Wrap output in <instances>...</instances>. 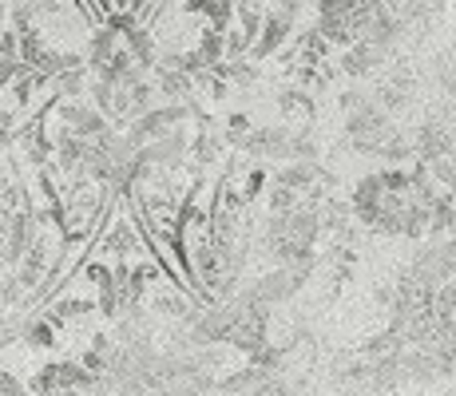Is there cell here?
<instances>
[{
  "label": "cell",
  "mask_w": 456,
  "mask_h": 396,
  "mask_svg": "<svg viewBox=\"0 0 456 396\" xmlns=\"http://www.w3.org/2000/svg\"><path fill=\"white\" fill-rule=\"evenodd\" d=\"M428 174L436 179V187L441 190H452L456 195V155H436V158H425Z\"/></svg>",
  "instance_id": "7"
},
{
  "label": "cell",
  "mask_w": 456,
  "mask_h": 396,
  "mask_svg": "<svg viewBox=\"0 0 456 396\" xmlns=\"http://www.w3.org/2000/svg\"><path fill=\"white\" fill-rule=\"evenodd\" d=\"M262 182H266V171H262V166H258V171H250V179H247V190H242V202L258 195V190H262Z\"/></svg>",
  "instance_id": "13"
},
{
  "label": "cell",
  "mask_w": 456,
  "mask_h": 396,
  "mask_svg": "<svg viewBox=\"0 0 456 396\" xmlns=\"http://www.w3.org/2000/svg\"><path fill=\"white\" fill-rule=\"evenodd\" d=\"M250 135V116H242V111H234V116H226V131H223V143L231 147H242V139Z\"/></svg>",
  "instance_id": "9"
},
{
  "label": "cell",
  "mask_w": 456,
  "mask_h": 396,
  "mask_svg": "<svg viewBox=\"0 0 456 396\" xmlns=\"http://www.w3.org/2000/svg\"><path fill=\"white\" fill-rule=\"evenodd\" d=\"M124 48L131 52V60H135L139 68H147V72L159 64V48H155V36H151L147 28H139V24H131V28L124 32Z\"/></svg>",
  "instance_id": "4"
},
{
  "label": "cell",
  "mask_w": 456,
  "mask_h": 396,
  "mask_svg": "<svg viewBox=\"0 0 456 396\" xmlns=\"http://www.w3.org/2000/svg\"><path fill=\"white\" fill-rule=\"evenodd\" d=\"M87 64H72V68H64V72H56L48 79L52 84V95L56 100H80V95L87 92Z\"/></svg>",
  "instance_id": "6"
},
{
  "label": "cell",
  "mask_w": 456,
  "mask_h": 396,
  "mask_svg": "<svg viewBox=\"0 0 456 396\" xmlns=\"http://www.w3.org/2000/svg\"><path fill=\"white\" fill-rule=\"evenodd\" d=\"M294 206H297V190L274 182V190H270V214H286V210H294Z\"/></svg>",
  "instance_id": "11"
},
{
  "label": "cell",
  "mask_w": 456,
  "mask_h": 396,
  "mask_svg": "<svg viewBox=\"0 0 456 396\" xmlns=\"http://www.w3.org/2000/svg\"><path fill=\"white\" fill-rule=\"evenodd\" d=\"M357 4H385V0H357Z\"/></svg>",
  "instance_id": "14"
},
{
  "label": "cell",
  "mask_w": 456,
  "mask_h": 396,
  "mask_svg": "<svg viewBox=\"0 0 456 396\" xmlns=\"http://www.w3.org/2000/svg\"><path fill=\"white\" fill-rule=\"evenodd\" d=\"M108 250H116V254H131V250H135V234H131L127 222H116V230L108 234Z\"/></svg>",
  "instance_id": "10"
},
{
  "label": "cell",
  "mask_w": 456,
  "mask_h": 396,
  "mask_svg": "<svg viewBox=\"0 0 456 396\" xmlns=\"http://www.w3.org/2000/svg\"><path fill=\"white\" fill-rule=\"evenodd\" d=\"M195 87V76L183 72V68H159V79H155V92L167 95V103H191Z\"/></svg>",
  "instance_id": "3"
},
{
  "label": "cell",
  "mask_w": 456,
  "mask_h": 396,
  "mask_svg": "<svg viewBox=\"0 0 456 396\" xmlns=\"http://www.w3.org/2000/svg\"><path fill=\"white\" fill-rule=\"evenodd\" d=\"M290 135L294 131L286 127H250V135L242 139V151L250 158H262V163H270V158H290Z\"/></svg>",
  "instance_id": "2"
},
{
  "label": "cell",
  "mask_w": 456,
  "mask_h": 396,
  "mask_svg": "<svg viewBox=\"0 0 456 396\" xmlns=\"http://www.w3.org/2000/svg\"><path fill=\"white\" fill-rule=\"evenodd\" d=\"M20 72H24V64H20V60H12V56H0V87H8V84H12V79L20 76Z\"/></svg>",
  "instance_id": "12"
},
{
  "label": "cell",
  "mask_w": 456,
  "mask_h": 396,
  "mask_svg": "<svg viewBox=\"0 0 456 396\" xmlns=\"http://www.w3.org/2000/svg\"><path fill=\"white\" fill-rule=\"evenodd\" d=\"M24 341H28L32 349H52V341H56V333H52V321L44 317V321H28L24 325Z\"/></svg>",
  "instance_id": "8"
},
{
  "label": "cell",
  "mask_w": 456,
  "mask_h": 396,
  "mask_svg": "<svg viewBox=\"0 0 456 396\" xmlns=\"http://www.w3.org/2000/svg\"><path fill=\"white\" fill-rule=\"evenodd\" d=\"M314 179H318V163H302V158H286L274 171L278 187H290V190H310Z\"/></svg>",
  "instance_id": "5"
},
{
  "label": "cell",
  "mask_w": 456,
  "mask_h": 396,
  "mask_svg": "<svg viewBox=\"0 0 456 396\" xmlns=\"http://www.w3.org/2000/svg\"><path fill=\"white\" fill-rule=\"evenodd\" d=\"M56 119H60V127H64L68 135H80V139H95V135H103V131L111 127V123L100 116V108L87 103V100H60L56 103Z\"/></svg>",
  "instance_id": "1"
}]
</instances>
